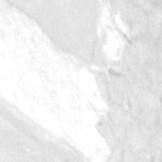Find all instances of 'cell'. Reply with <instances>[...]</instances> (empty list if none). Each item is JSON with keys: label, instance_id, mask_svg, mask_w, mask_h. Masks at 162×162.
Returning <instances> with one entry per match:
<instances>
[{"label": "cell", "instance_id": "6da1fadb", "mask_svg": "<svg viewBox=\"0 0 162 162\" xmlns=\"http://www.w3.org/2000/svg\"><path fill=\"white\" fill-rule=\"evenodd\" d=\"M149 104L151 106V107H153V108L158 107L159 105V100L158 99V98H156L154 95H151L150 96Z\"/></svg>", "mask_w": 162, "mask_h": 162}]
</instances>
